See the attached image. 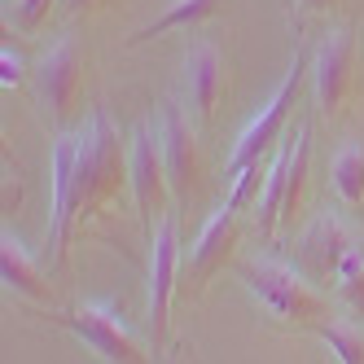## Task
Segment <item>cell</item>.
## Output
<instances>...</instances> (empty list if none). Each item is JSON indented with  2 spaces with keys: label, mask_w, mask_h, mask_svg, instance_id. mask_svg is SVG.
Returning a JSON list of instances; mask_svg holds the SVG:
<instances>
[{
  "label": "cell",
  "mask_w": 364,
  "mask_h": 364,
  "mask_svg": "<svg viewBox=\"0 0 364 364\" xmlns=\"http://www.w3.org/2000/svg\"><path fill=\"white\" fill-rule=\"evenodd\" d=\"M123 189H132V141L119 132L106 110H88L80 127L53 145V211H48V259L66 264V250L80 232L119 206Z\"/></svg>",
  "instance_id": "1"
},
{
  "label": "cell",
  "mask_w": 364,
  "mask_h": 364,
  "mask_svg": "<svg viewBox=\"0 0 364 364\" xmlns=\"http://www.w3.org/2000/svg\"><path fill=\"white\" fill-rule=\"evenodd\" d=\"M232 272L242 277V285L255 294V303L264 307V316L277 321L281 329H311L316 333L325 321H333L325 294L311 290L303 268H290L281 259H237Z\"/></svg>",
  "instance_id": "2"
},
{
  "label": "cell",
  "mask_w": 364,
  "mask_h": 364,
  "mask_svg": "<svg viewBox=\"0 0 364 364\" xmlns=\"http://www.w3.org/2000/svg\"><path fill=\"white\" fill-rule=\"evenodd\" d=\"M307 75H311V58H307V48L299 44V53H294L290 70H285L281 88L272 92V101L242 127V136H237V145H232L228 163H224V176H237V171H246V167H255V163H264L268 154L285 141V119H290V110H294V101H299V92H303V80H307Z\"/></svg>",
  "instance_id": "3"
},
{
  "label": "cell",
  "mask_w": 364,
  "mask_h": 364,
  "mask_svg": "<svg viewBox=\"0 0 364 364\" xmlns=\"http://www.w3.org/2000/svg\"><path fill=\"white\" fill-rule=\"evenodd\" d=\"M307 127H294L277 149H272V171H268V189L259 198V232L272 237L281 220H294L307 193Z\"/></svg>",
  "instance_id": "4"
},
{
  "label": "cell",
  "mask_w": 364,
  "mask_h": 364,
  "mask_svg": "<svg viewBox=\"0 0 364 364\" xmlns=\"http://www.w3.org/2000/svg\"><path fill=\"white\" fill-rule=\"evenodd\" d=\"M36 80V101L44 119L53 127H70L80 119V97H84V58H80V44L70 36H62L48 53L36 62L31 70Z\"/></svg>",
  "instance_id": "5"
},
{
  "label": "cell",
  "mask_w": 364,
  "mask_h": 364,
  "mask_svg": "<svg viewBox=\"0 0 364 364\" xmlns=\"http://www.w3.org/2000/svg\"><path fill=\"white\" fill-rule=\"evenodd\" d=\"M58 325H66L88 351H97L106 364H149V347H141L132 333H127V325L119 321V311L110 303H80L70 311H58L53 316Z\"/></svg>",
  "instance_id": "6"
},
{
  "label": "cell",
  "mask_w": 364,
  "mask_h": 364,
  "mask_svg": "<svg viewBox=\"0 0 364 364\" xmlns=\"http://www.w3.org/2000/svg\"><path fill=\"white\" fill-rule=\"evenodd\" d=\"M180 290V232L176 215H167L149 232V290H145V325H149V347L159 351L167 343V316L171 299Z\"/></svg>",
  "instance_id": "7"
},
{
  "label": "cell",
  "mask_w": 364,
  "mask_h": 364,
  "mask_svg": "<svg viewBox=\"0 0 364 364\" xmlns=\"http://www.w3.org/2000/svg\"><path fill=\"white\" fill-rule=\"evenodd\" d=\"M311 88H316V110L325 119H338L355 88V27H333L321 36L311 53Z\"/></svg>",
  "instance_id": "8"
},
{
  "label": "cell",
  "mask_w": 364,
  "mask_h": 364,
  "mask_svg": "<svg viewBox=\"0 0 364 364\" xmlns=\"http://www.w3.org/2000/svg\"><path fill=\"white\" fill-rule=\"evenodd\" d=\"M132 198H136V211H141V228L149 237V224L159 228L171 215L167 211L171 180H167L163 141H159V127L154 123H136L132 127Z\"/></svg>",
  "instance_id": "9"
},
{
  "label": "cell",
  "mask_w": 364,
  "mask_h": 364,
  "mask_svg": "<svg viewBox=\"0 0 364 364\" xmlns=\"http://www.w3.org/2000/svg\"><path fill=\"white\" fill-rule=\"evenodd\" d=\"M242 211H232V206H220V211L202 224V232H198V242H193V250H189V264H185V272H180V294H189V299H198L202 290H206V281H211L220 268H228V264H237V242H242Z\"/></svg>",
  "instance_id": "10"
},
{
  "label": "cell",
  "mask_w": 364,
  "mask_h": 364,
  "mask_svg": "<svg viewBox=\"0 0 364 364\" xmlns=\"http://www.w3.org/2000/svg\"><path fill=\"white\" fill-rule=\"evenodd\" d=\"M159 141H163V163H167V180L176 202H193L202 189V154H198V136H193V119L185 106L163 101V119H159Z\"/></svg>",
  "instance_id": "11"
},
{
  "label": "cell",
  "mask_w": 364,
  "mask_h": 364,
  "mask_svg": "<svg viewBox=\"0 0 364 364\" xmlns=\"http://www.w3.org/2000/svg\"><path fill=\"white\" fill-rule=\"evenodd\" d=\"M228 88V62L211 40H193L185 53V110L193 123H211L215 106Z\"/></svg>",
  "instance_id": "12"
},
{
  "label": "cell",
  "mask_w": 364,
  "mask_h": 364,
  "mask_svg": "<svg viewBox=\"0 0 364 364\" xmlns=\"http://www.w3.org/2000/svg\"><path fill=\"white\" fill-rule=\"evenodd\" d=\"M355 246V232L338 220L333 211H321L316 220H311V228L303 232L299 242V268L307 277H338V264L347 259V250Z\"/></svg>",
  "instance_id": "13"
},
{
  "label": "cell",
  "mask_w": 364,
  "mask_h": 364,
  "mask_svg": "<svg viewBox=\"0 0 364 364\" xmlns=\"http://www.w3.org/2000/svg\"><path fill=\"white\" fill-rule=\"evenodd\" d=\"M0 277H5V290L18 294V299H31V303H44L53 307V285H48L44 268L36 264V255H27V246H22L18 237H0Z\"/></svg>",
  "instance_id": "14"
},
{
  "label": "cell",
  "mask_w": 364,
  "mask_h": 364,
  "mask_svg": "<svg viewBox=\"0 0 364 364\" xmlns=\"http://www.w3.org/2000/svg\"><path fill=\"white\" fill-rule=\"evenodd\" d=\"M220 5H224V0H171V5L154 18V22H145L136 36H127V48L149 44V40H159L163 31H176V27H198V22H206Z\"/></svg>",
  "instance_id": "15"
},
{
  "label": "cell",
  "mask_w": 364,
  "mask_h": 364,
  "mask_svg": "<svg viewBox=\"0 0 364 364\" xmlns=\"http://www.w3.org/2000/svg\"><path fill=\"white\" fill-rule=\"evenodd\" d=\"M329 176H333V193L343 198V206H351V211H360L364 206V145L351 141L333 154L329 163Z\"/></svg>",
  "instance_id": "16"
},
{
  "label": "cell",
  "mask_w": 364,
  "mask_h": 364,
  "mask_svg": "<svg viewBox=\"0 0 364 364\" xmlns=\"http://www.w3.org/2000/svg\"><path fill=\"white\" fill-rule=\"evenodd\" d=\"M316 338L338 355V364H364V329L360 321H343V316H333L316 329Z\"/></svg>",
  "instance_id": "17"
},
{
  "label": "cell",
  "mask_w": 364,
  "mask_h": 364,
  "mask_svg": "<svg viewBox=\"0 0 364 364\" xmlns=\"http://www.w3.org/2000/svg\"><path fill=\"white\" fill-rule=\"evenodd\" d=\"M333 281H338V299L347 303V311L364 321V250H360V242L347 250L343 264H338V277Z\"/></svg>",
  "instance_id": "18"
},
{
  "label": "cell",
  "mask_w": 364,
  "mask_h": 364,
  "mask_svg": "<svg viewBox=\"0 0 364 364\" xmlns=\"http://www.w3.org/2000/svg\"><path fill=\"white\" fill-rule=\"evenodd\" d=\"M268 171H272V154H268L264 163L237 171V176H232V189H228L224 206H232V211H246V206H255V198H264V189H268Z\"/></svg>",
  "instance_id": "19"
},
{
  "label": "cell",
  "mask_w": 364,
  "mask_h": 364,
  "mask_svg": "<svg viewBox=\"0 0 364 364\" xmlns=\"http://www.w3.org/2000/svg\"><path fill=\"white\" fill-rule=\"evenodd\" d=\"M53 5H62V0H14V9H9V22L22 31V36H31L44 27V18L53 14Z\"/></svg>",
  "instance_id": "20"
},
{
  "label": "cell",
  "mask_w": 364,
  "mask_h": 364,
  "mask_svg": "<svg viewBox=\"0 0 364 364\" xmlns=\"http://www.w3.org/2000/svg\"><path fill=\"white\" fill-rule=\"evenodd\" d=\"M0 84H5V88L22 84V58L14 53L9 44H5V53H0Z\"/></svg>",
  "instance_id": "21"
},
{
  "label": "cell",
  "mask_w": 364,
  "mask_h": 364,
  "mask_svg": "<svg viewBox=\"0 0 364 364\" xmlns=\"http://www.w3.org/2000/svg\"><path fill=\"white\" fill-rule=\"evenodd\" d=\"M106 0H62V14H70V18H88V14H97Z\"/></svg>",
  "instance_id": "22"
},
{
  "label": "cell",
  "mask_w": 364,
  "mask_h": 364,
  "mask_svg": "<svg viewBox=\"0 0 364 364\" xmlns=\"http://www.w3.org/2000/svg\"><path fill=\"white\" fill-rule=\"evenodd\" d=\"M333 5H338V0H299V14H325Z\"/></svg>",
  "instance_id": "23"
}]
</instances>
